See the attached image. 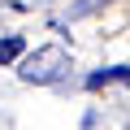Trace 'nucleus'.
I'll use <instances>...</instances> for the list:
<instances>
[{
	"instance_id": "f257e3e1",
	"label": "nucleus",
	"mask_w": 130,
	"mask_h": 130,
	"mask_svg": "<svg viewBox=\"0 0 130 130\" xmlns=\"http://www.w3.org/2000/svg\"><path fill=\"white\" fill-rule=\"evenodd\" d=\"M65 70H70V52L56 48V43H43L22 61V78L26 83H56V78H65Z\"/></svg>"
},
{
	"instance_id": "f03ea898",
	"label": "nucleus",
	"mask_w": 130,
	"mask_h": 130,
	"mask_svg": "<svg viewBox=\"0 0 130 130\" xmlns=\"http://www.w3.org/2000/svg\"><path fill=\"white\" fill-rule=\"evenodd\" d=\"M104 83H126L130 87V70H126V65H113V70H100V74L87 78V87H104Z\"/></svg>"
},
{
	"instance_id": "7ed1b4c3",
	"label": "nucleus",
	"mask_w": 130,
	"mask_h": 130,
	"mask_svg": "<svg viewBox=\"0 0 130 130\" xmlns=\"http://www.w3.org/2000/svg\"><path fill=\"white\" fill-rule=\"evenodd\" d=\"M22 35H5V39H0V65H9V61H18L22 56Z\"/></svg>"
},
{
	"instance_id": "20e7f679",
	"label": "nucleus",
	"mask_w": 130,
	"mask_h": 130,
	"mask_svg": "<svg viewBox=\"0 0 130 130\" xmlns=\"http://www.w3.org/2000/svg\"><path fill=\"white\" fill-rule=\"evenodd\" d=\"M95 5H100V0H83V5L74 9V18H83V13H87V9H95Z\"/></svg>"
}]
</instances>
